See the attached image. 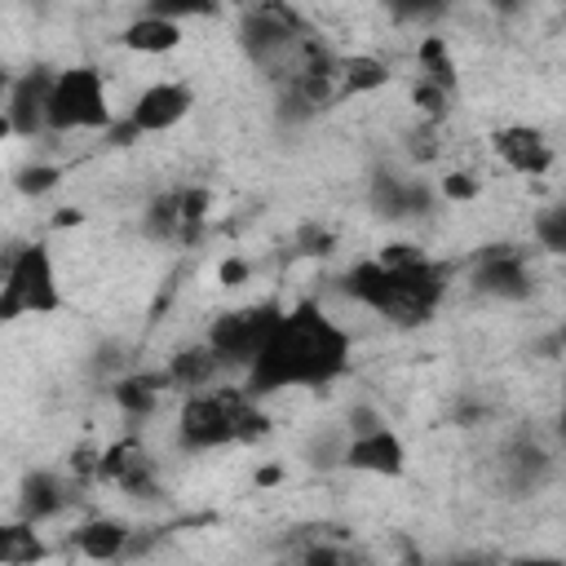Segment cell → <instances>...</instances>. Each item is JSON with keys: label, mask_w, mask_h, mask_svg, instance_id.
I'll return each instance as SVG.
<instances>
[{"label": "cell", "mask_w": 566, "mask_h": 566, "mask_svg": "<svg viewBox=\"0 0 566 566\" xmlns=\"http://www.w3.org/2000/svg\"><path fill=\"white\" fill-rule=\"evenodd\" d=\"M416 62H420L416 80L438 84L442 93H455L460 75H455V62H451V44H447L442 35H424V40H420V49H416Z\"/></svg>", "instance_id": "obj_21"}, {"label": "cell", "mask_w": 566, "mask_h": 566, "mask_svg": "<svg viewBox=\"0 0 566 566\" xmlns=\"http://www.w3.org/2000/svg\"><path fill=\"white\" fill-rule=\"evenodd\" d=\"M447 566H464V562H447Z\"/></svg>", "instance_id": "obj_31"}, {"label": "cell", "mask_w": 566, "mask_h": 566, "mask_svg": "<svg viewBox=\"0 0 566 566\" xmlns=\"http://www.w3.org/2000/svg\"><path fill=\"white\" fill-rule=\"evenodd\" d=\"M62 310V279H57V256L49 239L18 243L4 261V283H0V323H18L27 314H57Z\"/></svg>", "instance_id": "obj_4"}, {"label": "cell", "mask_w": 566, "mask_h": 566, "mask_svg": "<svg viewBox=\"0 0 566 566\" xmlns=\"http://www.w3.org/2000/svg\"><path fill=\"white\" fill-rule=\"evenodd\" d=\"M270 429L261 402L243 385H212L181 398L172 433L181 451H226L239 442H256Z\"/></svg>", "instance_id": "obj_3"}, {"label": "cell", "mask_w": 566, "mask_h": 566, "mask_svg": "<svg viewBox=\"0 0 566 566\" xmlns=\"http://www.w3.org/2000/svg\"><path fill=\"white\" fill-rule=\"evenodd\" d=\"M557 345H566V314H562V323H557Z\"/></svg>", "instance_id": "obj_30"}, {"label": "cell", "mask_w": 566, "mask_h": 566, "mask_svg": "<svg viewBox=\"0 0 566 566\" xmlns=\"http://www.w3.org/2000/svg\"><path fill=\"white\" fill-rule=\"evenodd\" d=\"M53 75L57 71H49V66H31L18 80H9V93H4V133H13V137H40V133H49Z\"/></svg>", "instance_id": "obj_9"}, {"label": "cell", "mask_w": 566, "mask_h": 566, "mask_svg": "<svg viewBox=\"0 0 566 566\" xmlns=\"http://www.w3.org/2000/svg\"><path fill=\"white\" fill-rule=\"evenodd\" d=\"M283 314H287V305L274 301V296L248 301V305H234V310L217 314L203 340L212 345V354H217L230 371H248V367L256 363V354L265 349V340L274 336V327H279Z\"/></svg>", "instance_id": "obj_6"}, {"label": "cell", "mask_w": 566, "mask_h": 566, "mask_svg": "<svg viewBox=\"0 0 566 566\" xmlns=\"http://www.w3.org/2000/svg\"><path fill=\"white\" fill-rule=\"evenodd\" d=\"M190 111H195V88H190L186 80H155V84H146V88L133 97L128 119H124V128H115V137L128 142V137L168 133V128H177L181 119H190Z\"/></svg>", "instance_id": "obj_7"}, {"label": "cell", "mask_w": 566, "mask_h": 566, "mask_svg": "<svg viewBox=\"0 0 566 566\" xmlns=\"http://www.w3.org/2000/svg\"><path fill=\"white\" fill-rule=\"evenodd\" d=\"M226 371V363L212 354V345L208 340H199V345H186L181 354H172V363L164 367V376H168V389H186V394H195V389H212V380Z\"/></svg>", "instance_id": "obj_16"}, {"label": "cell", "mask_w": 566, "mask_h": 566, "mask_svg": "<svg viewBox=\"0 0 566 566\" xmlns=\"http://www.w3.org/2000/svg\"><path fill=\"white\" fill-rule=\"evenodd\" d=\"M557 433L566 438V398H562V411H557Z\"/></svg>", "instance_id": "obj_29"}, {"label": "cell", "mask_w": 566, "mask_h": 566, "mask_svg": "<svg viewBox=\"0 0 566 566\" xmlns=\"http://www.w3.org/2000/svg\"><path fill=\"white\" fill-rule=\"evenodd\" d=\"M394 84V66L380 53H345L340 57V102L345 97H371Z\"/></svg>", "instance_id": "obj_17"}, {"label": "cell", "mask_w": 566, "mask_h": 566, "mask_svg": "<svg viewBox=\"0 0 566 566\" xmlns=\"http://www.w3.org/2000/svg\"><path fill=\"white\" fill-rule=\"evenodd\" d=\"M509 566H566V557H557V553H522Z\"/></svg>", "instance_id": "obj_28"}, {"label": "cell", "mask_w": 566, "mask_h": 566, "mask_svg": "<svg viewBox=\"0 0 566 566\" xmlns=\"http://www.w3.org/2000/svg\"><path fill=\"white\" fill-rule=\"evenodd\" d=\"M168 389V376L164 371H133V376H119L115 385H111V398L124 407V416H150L155 411V402H159V394Z\"/></svg>", "instance_id": "obj_20"}, {"label": "cell", "mask_w": 566, "mask_h": 566, "mask_svg": "<svg viewBox=\"0 0 566 566\" xmlns=\"http://www.w3.org/2000/svg\"><path fill=\"white\" fill-rule=\"evenodd\" d=\"M500 473H504V482H509L513 491H531V486H539V478L548 473V455H544L535 442H517V447L504 451Z\"/></svg>", "instance_id": "obj_22"}, {"label": "cell", "mask_w": 566, "mask_h": 566, "mask_svg": "<svg viewBox=\"0 0 566 566\" xmlns=\"http://www.w3.org/2000/svg\"><path fill=\"white\" fill-rule=\"evenodd\" d=\"M531 239L539 252L566 256V203H544L531 217Z\"/></svg>", "instance_id": "obj_23"}, {"label": "cell", "mask_w": 566, "mask_h": 566, "mask_svg": "<svg viewBox=\"0 0 566 566\" xmlns=\"http://www.w3.org/2000/svg\"><path fill=\"white\" fill-rule=\"evenodd\" d=\"M13 186H18L22 195H49V190L62 186V168H57V164H27Z\"/></svg>", "instance_id": "obj_24"}, {"label": "cell", "mask_w": 566, "mask_h": 566, "mask_svg": "<svg viewBox=\"0 0 566 566\" xmlns=\"http://www.w3.org/2000/svg\"><path fill=\"white\" fill-rule=\"evenodd\" d=\"M49 557V544L35 522L13 517L0 526V566H40Z\"/></svg>", "instance_id": "obj_19"}, {"label": "cell", "mask_w": 566, "mask_h": 566, "mask_svg": "<svg viewBox=\"0 0 566 566\" xmlns=\"http://www.w3.org/2000/svg\"><path fill=\"white\" fill-rule=\"evenodd\" d=\"M345 296L389 327H424L451 287V265L411 243H394L380 256H363L340 279Z\"/></svg>", "instance_id": "obj_2"}, {"label": "cell", "mask_w": 566, "mask_h": 566, "mask_svg": "<svg viewBox=\"0 0 566 566\" xmlns=\"http://www.w3.org/2000/svg\"><path fill=\"white\" fill-rule=\"evenodd\" d=\"M71 548L88 562H119L133 548V526L124 517H88L71 531Z\"/></svg>", "instance_id": "obj_14"}, {"label": "cell", "mask_w": 566, "mask_h": 566, "mask_svg": "<svg viewBox=\"0 0 566 566\" xmlns=\"http://www.w3.org/2000/svg\"><path fill=\"white\" fill-rule=\"evenodd\" d=\"M469 287L491 296V301H526L535 292V270L517 243H495V248L473 256Z\"/></svg>", "instance_id": "obj_8"}, {"label": "cell", "mask_w": 566, "mask_h": 566, "mask_svg": "<svg viewBox=\"0 0 566 566\" xmlns=\"http://www.w3.org/2000/svg\"><path fill=\"white\" fill-rule=\"evenodd\" d=\"M115 124L106 75L93 62L57 66L49 93V133H106Z\"/></svg>", "instance_id": "obj_5"}, {"label": "cell", "mask_w": 566, "mask_h": 566, "mask_svg": "<svg viewBox=\"0 0 566 566\" xmlns=\"http://www.w3.org/2000/svg\"><path fill=\"white\" fill-rule=\"evenodd\" d=\"M340 464L367 478H402L407 473V442L398 438V429H389L385 420L371 429L349 433V442L340 447Z\"/></svg>", "instance_id": "obj_10"}, {"label": "cell", "mask_w": 566, "mask_h": 566, "mask_svg": "<svg viewBox=\"0 0 566 566\" xmlns=\"http://www.w3.org/2000/svg\"><path fill=\"white\" fill-rule=\"evenodd\" d=\"M71 509V482L66 478H57V473H49V469H35V473H27L22 478V491H18V517H27V522H49V517H57V513H66Z\"/></svg>", "instance_id": "obj_15"}, {"label": "cell", "mask_w": 566, "mask_h": 566, "mask_svg": "<svg viewBox=\"0 0 566 566\" xmlns=\"http://www.w3.org/2000/svg\"><path fill=\"white\" fill-rule=\"evenodd\" d=\"M371 203L385 212V217H416L433 203L429 186L424 181H411V177H398V172H385L376 177V190H371Z\"/></svg>", "instance_id": "obj_18"}, {"label": "cell", "mask_w": 566, "mask_h": 566, "mask_svg": "<svg viewBox=\"0 0 566 566\" xmlns=\"http://www.w3.org/2000/svg\"><path fill=\"white\" fill-rule=\"evenodd\" d=\"M491 150H495V159H500L509 172H517V177H544V172H553V164H557V150H553L548 133L535 128V124H500V128L491 133Z\"/></svg>", "instance_id": "obj_11"}, {"label": "cell", "mask_w": 566, "mask_h": 566, "mask_svg": "<svg viewBox=\"0 0 566 566\" xmlns=\"http://www.w3.org/2000/svg\"><path fill=\"white\" fill-rule=\"evenodd\" d=\"M181 40H186V27L177 18H168V13H155V9H142L119 31V44L128 53H142V57H168V53L181 49Z\"/></svg>", "instance_id": "obj_13"}, {"label": "cell", "mask_w": 566, "mask_h": 566, "mask_svg": "<svg viewBox=\"0 0 566 566\" xmlns=\"http://www.w3.org/2000/svg\"><path fill=\"white\" fill-rule=\"evenodd\" d=\"M301 566H354V557L345 548H336V544H314V548H305Z\"/></svg>", "instance_id": "obj_27"}, {"label": "cell", "mask_w": 566, "mask_h": 566, "mask_svg": "<svg viewBox=\"0 0 566 566\" xmlns=\"http://www.w3.org/2000/svg\"><path fill=\"white\" fill-rule=\"evenodd\" d=\"M349 363H354L349 327L336 323L318 301H296L279 318L256 363L243 371V389L256 402L292 389H327L349 371Z\"/></svg>", "instance_id": "obj_1"}, {"label": "cell", "mask_w": 566, "mask_h": 566, "mask_svg": "<svg viewBox=\"0 0 566 566\" xmlns=\"http://www.w3.org/2000/svg\"><path fill=\"white\" fill-rule=\"evenodd\" d=\"M438 195L451 199V203H469V199L482 195V177H473V172H447L442 186H438Z\"/></svg>", "instance_id": "obj_26"}, {"label": "cell", "mask_w": 566, "mask_h": 566, "mask_svg": "<svg viewBox=\"0 0 566 566\" xmlns=\"http://www.w3.org/2000/svg\"><path fill=\"white\" fill-rule=\"evenodd\" d=\"M93 482H106V486H115L124 495H137V500L159 491L155 460L137 438H115L106 451H97V478Z\"/></svg>", "instance_id": "obj_12"}, {"label": "cell", "mask_w": 566, "mask_h": 566, "mask_svg": "<svg viewBox=\"0 0 566 566\" xmlns=\"http://www.w3.org/2000/svg\"><path fill=\"white\" fill-rule=\"evenodd\" d=\"M447 102H451V93H442L438 84H424V80L411 84V106L424 115V124H438L447 115Z\"/></svg>", "instance_id": "obj_25"}]
</instances>
